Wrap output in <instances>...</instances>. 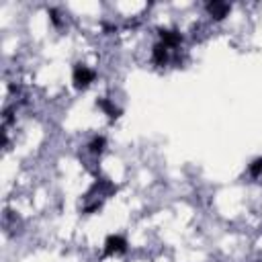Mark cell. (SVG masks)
Masks as SVG:
<instances>
[{
    "mask_svg": "<svg viewBox=\"0 0 262 262\" xmlns=\"http://www.w3.org/2000/svg\"><path fill=\"white\" fill-rule=\"evenodd\" d=\"M72 80H74V86L78 90H86L94 80H96V72L84 63H78L74 68V74H72Z\"/></svg>",
    "mask_w": 262,
    "mask_h": 262,
    "instance_id": "cell-1",
    "label": "cell"
},
{
    "mask_svg": "<svg viewBox=\"0 0 262 262\" xmlns=\"http://www.w3.org/2000/svg\"><path fill=\"white\" fill-rule=\"evenodd\" d=\"M127 250V242L123 235H108L106 242H104V254L106 256H117V254H123Z\"/></svg>",
    "mask_w": 262,
    "mask_h": 262,
    "instance_id": "cell-2",
    "label": "cell"
},
{
    "mask_svg": "<svg viewBox=\"0 0 262 262\" xmlns=\"http://www.w3.org/2000/svg\"><path fill=\"white\" fill-rule=\"evenodd\" d=\"M229 10H231V6L225 4V2H209V4H207V12H209V16L215 18V20L225 18Z\"/></svg>",
    "mask_w": 262,
    "mask_h": 262,
    "instance_id": "cell-3",
    "label": "cell"
},
{
    "mask_svg": "<svg viewBox=\"0 0 262 262\" xmlns=\"http://www.w3.org/2000/svg\"><path fill=\"white\" fill-rule=\"evenodd\" d=\"M248 172H250V176H254V178H258L260 174H262V158H258V160H254L250 166H248Z\"/></svg>",
    "mask_w": 262,
    "mask_h": 262,
    "instance_id": "cell-4",
    "label": "cell"
}]
</instances>
